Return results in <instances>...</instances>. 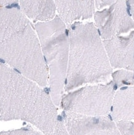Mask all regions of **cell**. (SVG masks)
<instances>
[{"instance_id":"cell-1","label":"cell","mask_w":134,"mask_h":135,"mask_svg":"<svg viewBox=\"0 0 134 135\" xmlns=\"http://www.w3.org/2000/svg\"><path fill=\"white\" fill-rule=\"evenodd\" d=\"M0 62V120H22L51 135L58 119L49 91Z\"/></svg>"},{"instance_id":"cell-2","label":"cell","mask_w":134,"mask_h":135,"mask_svg":"<svg viewBox=\"0 0 134 135\" xmlns=\"http://www.w3.org/2000/svg\"><path fill=\"white\" fill-rule=\"evenodd\" d=\"M0 62L42 87L48 85V70L39 37L19 3L0 8Z\"/></svg>"},{"instance_id":"cell-3","label":"cell","mask_w":134,"mask_h":135,"mask_svg":"<svg viewBox=\"0 0 134 135\" xmlns=\"http://www.w3.org/2000/svg\"><path fill=\"white\" fill-rule=\"evenodd\" d=\"M68 29L69 55L64 91L110 82L113 69L95 25L76 22Z\"/></svg>"},{"instance_id":"cell-4","label":"cell","mask_w":134,"mask_h":135,"mask_svg":"<svg viewBox=\"0 0 134 135\" xmlns=\"http://www.w3.org/2000/svg\"><path fill=\"white\" fill-rule=\"evenodd\" d=\"M66 27L58 16L34 26L47 67L49 93L56 106L62 98L68 69L69 39Z\"/></svg>"},{"instance_id":"cell-5","label":"cell","mask_w":134,"mask_h":135,"mask_svg":"<svg viewBox=\"0 0 134 135\" xmlns=\"http://www.w3.org/2000/svg\"><path fill=\"white\" fill-rule=\"evenodd\" d=\"M116 86L112 81L87 85L62 96L63 112L87 117H106L111 113Z\"/></svg>"},{"instance_id":"cell-6","label":"cell","mask_w":134,"mask_h":135,"mask_svg":"<svg viewBox=\"0 0 134 135\" xmlns=\"http://www.w3.org/2000/svg\"><path fill=\"white\" fill-rule=\"evenodd\" d=\"M94 21L102 41L119 36L134 29L126 1H116L108 8L94 13Z\"/></svg>"},{"instance_id":"cell-7","label":"cell","mask_w":134,"mask_h":135,"mask_svg":"<svg viewBox=\"0 0 134 135\" xmlns=\"http://www.w3.org/2000/svg\"><path fill=\"white\" fill-rule=\"evenodd\" d=\"M61 117L70 135H122L108 116L87 117L63 112Z\"/></svg>"},{"instance_id":"cell-8","label":"cell","mask_w":134,"mask_h":135,"mask_svg":"<svg viewBox=\"0 0 134 135\" xmlns=\"http://www.w3.org/2000/svg\"><path fill=\"white\" fill-rule=\"evenodd\" d=\"M102 42L112 69L134 72V31L127 36H117Z\"/></svg>"},{"instance_id":"cell-9","label":"cell","mask_w":134,"mask_h":135,"mask_svg":"<svg viewBox=\"0 0 134 135\" xmlns=\"http://www.w3.org/2000/svg\"><path fill=\"white\" fill-rule=\"evenodd\" d=\"M58 16L69 27L79 21L92 18L95 12L94 1H54Z\"/></svg>"},{"instance_id":"cell-10","label":"cell","mask_w":134,"mask_h":135,"mask_svg":"<svg viewBox=\"0 0 134 135\" xmlns=\"http://www.w3.org/2000/svg\"><path fill=\"white\" fill-rule=\"evenodd\" d=\"M111 113L115 123L134 120V84L116 90Z\"/></svg>"},{"instance_id":"cell-11","label":"cell","mask_w":134,"mask_h":135,"mask_svg":"<svg viewBox=\"0 0 134 135\" xmlns=\"http://www.w3.org/2000/svg\"><path fill=\"white\" fill-rule=\"evenodd\" d=\"M19 5L22 13L34 21L48 22L56 16L54 1H20Z\"/></svg>"},{"instance_id":"cell-12","label":"cell","mask_w":134,"mask_h":135,"mask_svg":"<svg viewBox=\"0 0 134 135\" xmlns=\"http://www.w3.org/2000/svg\"><path fill=\"white\" fill-rule=\"evenodd\" d=\"M112 82L116 88L134 84V72L120 69L112 74Z\"/></svg>"},{"instance_id":"cell-13","label":"cell","mask_w":134,"mask_h":135,"mask_svg":"<svg viewBox=\"0 0 134 135\" xmlns=\"http://www.w3.org/2000/svg\"><path fill=\"white\" fill-rule=\"evenodd\" d=\"M36 131L31 126L27 125L19 129L2 131L0 132V135H35Z\"/></svg>"},{"instance_id":"cell-14","label":"cell","mask_w":134,"mask_h":135,"mask_svg":"<svg viewBox=\"0 0 134 135\" xmlns=\"http://www.w3.org/2000/svg\"><path fill=\"white\" fill-rule=\"evenodd\" d=\"M51 135H70L61 116H58L55 126Z\"/></svg>"},{"instance_id":"cell-15","label":"cell","mask_w":134,"mask_h":135,"mask_svg":"<svg viewBox=\"0 0 134 135\" xmlns=\"http://www.w3.org/2000/svg\"><path fill=\"white\" fill-rule=\"evenodd\" d=\"M116 2L114 0H96L94 1V6L97 9L101 10L107 6H110Z\"/></svg>"},{"instance_id":"cell-16","label":"cell","mask_w":134,"mask_h":135,"mask_svg":"<svg viewBox=\"0 0 134 135\" xmlns=\"http://www.w3.org/2000/svg\"><path fill=\"white\" fill-rule=\"evenodd\" d=\"M18 3H19V1H11V0H4V1H0V8L13 6L14 5L18 4Z\"/></svg>"},{"instance_id":"cell-17","label":"cell","mask_w":134,"mask_h":135,"mask_svg":"<svg viewBox=\"0 0 134 135\" xmlns=\"http://www.w3.org/2000/svg\"><path fill=\"white\" fill-rule=\"evenodd\" d=\"M127 5L130 16L133 20L134 23V1H127Z\"/></svg>"},{"instance_id":"cell-18","label":"cell","mask_w":134,"mask_h":135,"mask_svg":"<svg viewBox=\"0 0 134 135\" xmlns=\"http://www.w3.org/2000/svg\"><path fill=\"white\" fill-rule=\"evenodd\" d=\"M35 135H44L42 132H40V131H36V132L35 133Z\"/></svg>"}]
</instances>
